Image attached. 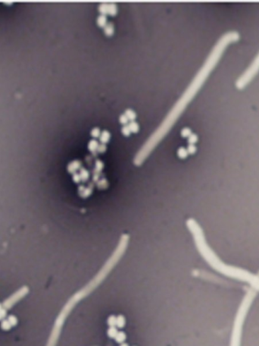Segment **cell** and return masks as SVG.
Instances as JSON below:
<instances>
[{
  "label": "cell",
  "instance_id": "1",
  "mask_svg": "<svg viewBox=\"0 0 259 346\" xmlns=\"http://www.w3.org/2000/svg\"><path fill=\"white\" fill-rule=\"evenodd\" d=\"M186 226L193 235L199 252L212 268L227 277L247 282L253 289L259 291V276L252 274V272L243 269L227 265L221 260L209 247L205 240L202 229L194 219L191 218L187 220Z\"/></svg>",
  "mask_w": 259,
  "mask_h": 346
},
{
  "label": "cell",
  "instance_id": "2",
  "mask_svg": "<svg viewBox=\"0 0 259 346\" xmlns=\"http://www.w3.org/2000/svg\"><path fill=\"white\" fill-rule=\"evenodd\" d=\"M256 296V291L252 288L248 290L246 295L242 299L240 306L239 307L237 314H236L230 346H240L242 326L244 324V320L246 319L249 309Z\"/></svg>",
  "mask_w": 259,
  "mask_h": 346
},
{
  "label": "cell",
  "instance_id": "3",
  "mask_svg": "<svg viewBox=\"0 0 259 346\" xmlns=\"http://www.w3.org/2000/svg\"><path fill=\"white\" fill-rule=\"evenodd\" d=\"M259 72V53L253 59L252 63L248 66L242 74L238 78L235 83L236 87L239 90H242L252 81L256 74Z\"/></svg>",
  "mask_w": 259,
  "mask_h": 346
},
{
  "label": "cell",
  "instance_id": "4",
  "mask_svg": "<svg viewBox=\"0 0 259 346\" xmlns=\"http://www.w3.org/2000/svg\"><path fill=\"white\" fill-rule=\"evenodd\" d=\"M28 292L29 288L26 286H23L21 288H19L17 291H15V293L12 294L11 296H9L7 299H6L2 304V307L7 310H8L14 305H16V303L18 302L19 301H21L23 298L25 297L28 294Z\"/></svg>",
  "mask_w": 259,
  "mask_h": 346
},
{
  "label": "cell",
  "instance_id": "5",
  "mask_svg": "<svg viewBox=\"0 0 259 346\" xmlns=\"http://www.w3.org/2000/svg\"><path fill=\"white\" fill-rule=\"evenodd\" d=\"M68 310L66 307H64L61 310V314H59V317L57 318L56 321H55V326L53 327L51 335L49 336V339L48 340L47 345L46 346H55V343L57 342V339L59 338V333H60V329L61 326L63 324V320H64V316H66V314L68 313Z\"/></svg>",
  "mask_w": 259,
  "mask_h": 346
},
{
  "label": "cell",
  "instance_id": "6",
  "mask_svg": "<svg viewBox=\"0 0 259 346\" xmlns=\"http://www.w3.org/2000/svg\"><path fill=\"white\" fill-rule=\"evenodd\" d=\"M114 27L113 23H112V22L107 23L105 26L104 27V33L106 35H108V36H111V35H112V34H114Z\"/></svg>",
  "mask_w": 259,
  "mask_h": 346
},
{
  "label": "cell",
  "instance_id": "7",
  "mask_svg": "<svg viewBox=\"0 0 259 346\" xmlns=\"http://www.w3.org/2000/svg\"><path fill=\"white\" fill-rule=\"evenodd\" d=\"M117 6L115 3L114 2H110L108 3V14L111 16H114L117 14Z\"/></svg>",
  "mask_w": 259,
  "mask_h": 346
},
{
  "label": "cell",
  "instance_id": "8",
  "mask_svg": "<svg viewBox=\"0 0 259 346\" xmlns=\"http://www.w3.org/2000/svg\"><path fill=\"white\" fill-rule=\"evenodd\" d=\"M110 137H111L110 133L108 132V131L104 130L102 131V132H101L100 136H99V139H100V141L102 142V144H105V143H107V142L109 140Z\"/></svg>",
  "mask_w": 259,
  "mask_h": 346
},
{
  "label": "cell",
  "instance_id": "9",
  "mask_svg": "<svg viewBox=\"0 0 259 346\" xmlns=\"http://www.w3.org/2000/svg\"><path fill=\"white\" fill-rule=\"evenodd\" d=\"M96 22H97V25H98V26L102 27H104L106 25V24L108 23L107 22V17H106V15H98V18H97Z\"/></svg>",
  "mask_w": 259,
  "mask_h": 346
},
{
  "label": "cell",
  "instance_id": "10",
  "mask_svg": "<svg viewBox=\"0 0 259 346\" xmlns=\"http://www.w3.org/2000/svg\"><path fill=\"white\" fill-rule=\"evenodd\" d=\"M127 125H128L131 132L136 133L137 132L139 131V129H140V125H139L138 123L136 122V121H135L134 120H133V121H131Z\"/></svg>",
  "mask_w": 259,
  "mask_h": 346
},
{
  "label": "cell",
  "instance_id": "11",
  "mask_svg": "<svg viewBox=\"0 0 259 346\" xmlns=\"http://www.w3.org/2000/svg\"><path fill=\"white\" fill-rule=\"evenodd\" d=\"M80 166V163L79 161L78 160L73 161L72 163H71L70 164L68 165V171L71 172H74V171L77 170V169L79 168Z\"/></svg>",
  "mask_w": 259,
  "mask_h": 346
},
{
  "label": "cell",
  "instance_id": "12",
  "mask_svg": "<svg viewBox=\"0 0 259 346\" xmlns=\"http://www.w3.org/2000/svg\"><path fill=\"white\" fill-rule=\"evenodd\" d=\"M124 114L127 117V119H129V121H133L136 117V112H135L133 110L131 109H128L126 110Z\"/></svg>",
  "mask_w": 259,
  "mask_h": 346
},
{
  "label": "cell",
  "instance_id": "13",
  "mask_svg": "<svg viewBox=\"0 0 259 346\" xmlns=\"http://www.w3.org/2000/svg\"><path fill=\"white\" fill-rule=\"evenodd\" d=\"M98 11L101 13V15H105L108 14V3L106 2H102L98 6Z\"/></svg>",
  "mask_w": 259,
  "mask_h": 346
},
{
  "label": "cell",
  "instance_id": "14",
  "mask_svg": "<svg viewBox=\"0 0 259 346\" xmlns=\"http://www.w3.org/2000/svg\"><path fill=\"white\" fill-rule=\"evenodd\" d=\"M98 143L96 140H91L88 144V147L91 151H95L98 149Z\"/></svg>",
  "mask_w": 259,
  "mask_h": 346
},
{
  "label": "cell",
  "instance_id": "15",
  "mask_svg": "<svg viewBox=\"0 0 259 346\" xmlns=\"http://www.w3.org/2000/svg\"><path fill=\"white\" fill-rule=\"evenodd\" d=\"M177 154L178 156L180 157H181V158H185V157L188 155L187 149L184 147L179 148V149H178L177 151Z\"/></svg>",
  "mask_w": 259,
  "mask_h": 346
},
{
  "label": "cell",
  "instance_id": "16",
  "mask_svg": "<svg viewBox=\"0 0 259 346\" xmlns=\"http://www.w3.org/2000/svg\"><path fill=\"white\" fill-rule=\"evenodd\" d=\"M1 327L2 328V329H4V330H8L9 329H11L12 326H11V324H9V322L8 321V320L6 319V320H2V324H1Z\"/></svg>",
  "mask_w": 259,
  "mask_h": 346
},
{
  "label": "cell",
  "instance_id": "17",
  "mask_svg": "<svg viewBox=\"0 0 259 346\" xmlns=\"http://www.w3.org/2000/svg\"><path fill=\"white\" fill-rule=\"evenodd\" d=\"M197 140H198V136H197L195 134L192 133V134L188 137V142L189 143V144H194L195 142H197Z\"/></svg>",
  "mask_w": 259,
  "mask_h": 346
},
{
  "label": "cell",
  "instance_id": "18",
  "mask_svg": "<svg viewBox=\"0 0 259 346\" xmlns=\"http://www.w3.org/2000/svg\"><path fill=\"white\" fill-rule=\"evenodd\" d=\"M191 134L192 131L191 129L189 128H183L181 130V135L183 137H184V138L189 137Z\"/></svg>",
  "mask_w": 259,
  "mask_h": 346
},
{
  "label": "cell",
  "instance_id": "19",
  "mask_svg": "<svg viewBox=\"0 0 259 346\" xmlns=\"http://www.w3.org/2000/svg\"><path fill=\"white\" fill-rule=\"evenodd\" d=\"M7 320H8V321L9 322V324H11V326H15L17 323V318L15 317V316H13V315H11V316L8 317Z\"/></svg>",
  "mask_w": 259,
  "mask_h": 346
},
{
  "label": "cell",
  "instance_id": "20",
  "mask_svg": "<svg viewBox=\"0 0 259 346\" xmlns=\"http://www.w3.org/2000/svg\"><path fill=\"white\" fill-rule=\"evenodd\" d=\"M101 134V131L100 130H99V128H94L92 129V131H91V135L93 137V138H98V137L100 136Z\"/></svg>",
  "mask_w": 259,
  "mask_h": 346
},
{
  "label": "cell",
  "instance_id": "21",
  "mask_svg": "<svg viewBox=\"0 0 259 346\" xmlns=\"http://www.w3.org/2000/svg\"><path fill=\"white\" fill-rule=\"evenodd\" d=\"M119 121L121 123V124H123L124 125H127L129 122V119H127V116L125 115V114H122V115H120Z\"/></svg>",
  "mask_w": 259,
  "mask_h": 346
},
{
  "label": "cell",
  "instance_id": "22",
  "mask_svg": "<svg viewBox=\"0 0 259 346\" xmlns=\"http://www.w3.org/2000/svg\"><path fill=\"white\" fill-rule=\"evenodd\" d=\"M121 131H122V133H123L124 135H126V136H128V135H130L131 133V130H130V128H129L128 125H124L123 127H122V128H121Z\"/></svg>",
  "mask_w": 259,
  "mask_h": 346
},
{
  "label": "cell",
  "instance_id": "23",
  "mask_svg": "<svg viewBox=\"0 0 259 346\" xmlns=\"http://www.w3.org/2000/svg\"><path fill=\"white\" fill-rule=\"evenodd\" d=\"M187 151H188V153H191V154H193V153H195V151H196V147H195V146L194 145V144H189V146H188V148L187 149Z\"/></svg>",
  "mask_w": 259,
  "mask_h": 346
},
{
  "label": "cell",
  "instance_id": "24",
  "mask_svg": "<svg viewBox=\"0 0 259 346\" xmlns=\"http://www.w3.org/2000/svg\"><path fill=\"white\" fill-rule=\"evenodd\" d=\"M105 149H106V147H105V145L104 144H98V151L103 152Z\"/></svg>",
  "mask_w": 259,
  "mask_h": 346
},
{
  "label": "cell",
  "instance_id": "25",
  "mask_svg": "<svg viewBox=\"0 0 259 346\" xmlns=\"http://www.w3.org/2000/svg\"><path fill=\"white\" fill-rule=\"evenodd\" d=\"M2 308V304H0V310H1Z\"/></svg>",
  "mask_w": 259,
  "mask_h": 346
}]
</instances>
